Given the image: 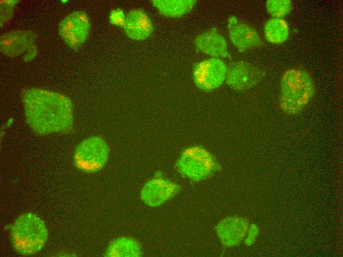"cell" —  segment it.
<instances>
[{
	"label": "cell",
	"instance_id": "obj_18",
	"mask_svg": "<svg viewBox=\"0 0 343 257\" xmlns=\"http://www.w3.org/2000/svg\"><path fill=\"white\" fill-rule=\"evenodd\" d=\"M266 7L273 18H282L290 12L292 3L290 0H268Z\"/></svg>",
	"mask_w": 343,
	"mask_h": 257
},
{
	"label": "cell",
	"instance_id": "obj_3",
	"mask_svg": "<svg viewBox=\"0 0 343 257\" xmlns=\"http://www.w3.org/2000/svg\"><path fill=\"white\" fill-rule=\"evenodd\" d=\"M48 231L44 222L36 214L26 213L14 221L10 231L13 248L23 256L35 254L44 246Z\"/></svg>",
	"mask_w": 343,
	"mask_h": 257
},
{
	"label": "cell",
	"instance_id": "obj_4",
	"mask_svg": "<svg viewBox=\"0 0 343 257\" xmlns=\"http://www.w3.org/2000/svg\"><path fill=\"white\" fill-rule=\"evenodd\" d=\"M175 167L181 175L196 181L209 177L220 168L213 156L200 146L184 149L178 158Z\"/></svg>",
	"mask_w": 343,
	"mask_h": 257
},
{
	"label": "cell",
	"instance_id": "obj_16",
	"mask_svg": "<svg viewBox=\"0 0 343 257\" xmlns=\"http://www.w3.org/2000/svg\"><path fill=\"white\" fill-rule=\"evenodd\" d=\"M152 4L159 13L168 17H180L190 12L197 2L196 0H153Z\"/></svg>",
	"mask_w": 343,
	"mask_h": 257
},
{
	"label": "cell",
	"instance_id": "obj_17",
	"mask_svg": "<svg viewBox=\"0 0 343 257\" xmlns=\"http://www.w3.org/2000/svg\"><path fill=\"white\" fill-rule=\"evenodd\" d=\"M264 31L267 41L275 44L284 43L289 35L288 25L282 18H270L266 22Z\"/></svg>",
	"mask_w": 343,
	"mask_h": 257
},
{
	"label": "cell",
	"instance_id": "obj_11",
	"mask_svg": "<svg viewBox=\"0 0 343 257\" xmlns=\"http://www.w3.org/2000/svg\"><path fill=\"white\" fill-rule=\"evenodd\" d=\"M249 226V221L246 218L232 216L221 220L215 229L222 244L232 247L239 245L244 239Z\"/></svg>",
	"mask_w": 343,
	"mask_h": 257
},
{
	"label": "cell",
	"instance_id": "obj_8",
	"mask_svg": "<svg viewBox=\"0 0 343 257\" xmlns=\"http://www.w3.org/2000/svg\"><path fill=\"white\" fill-rule=\"evenodd\" d=\"M265 76L264 71L244 61H235L227 66L226 82L234 90L243 91L254 87Z\"/></svg>",
	"mask_w": 343,
	"mask_h": 257
},
{
	"label": "cell",
	"instance_id": "obj_13",
	"mask_svg": "<svg viewBox=\"0 0 343 257\" xmlns=\"http://www.w3.org/2000/svg\"><path fill=\"white\" fill-rule=\"evenodd\" d=\"M123 29L130 39L143 41L152 35L154 26L150 17L144 10L136 8L126 14Z\"/></svg>",
	"mask_w": 343,
	"mask_h": 257
},
{
	"label": "cell",
	"instance_id": "obj_2",
	"mask_svg": "<svg viewBox=\"0 0 343 257\" xmlns=\"http://www.w3.org/2000/svg\"><path fill=\"white\" fill-rule=\"evenodd\" d=\"M315 87L309 74L302 69L286 71L280 82L279 105L286 114H299L312 100Z\"/></svg>",
	"mask_w": 343,
	"mask_h": 257
},
{
	"label": "cell",
	"instance_id": "obj_5",
	"mask_svg": "<svg viewBox=\"0 0 343 257\" xmlns=\"http://www.w3.org/2000/svg\"><path fill=\"white\" fill-rule=\"evenodd\" d=\"M109 148L105 140L99 136H92L80 142L73 154V162L79 170L94 173L101 170L109 157Z\"/></svg>",
	"mask_w": 343,
	"mask_h": 257
},
{
	"label": "cell",
	"instance_id": "obj_12",
	"mask_svg": "<svg viewBox=\"0 0 343 257\" xmlns=\"http://www.w3.org/2000/svg\"><path fill=\"white\" fill-rule=\"evenodd\" d=\"M35 34L32 31L16 30L3 34L0 38V50L9 57L24 54L35 44Z\"/></svg>",
	"mask_w": 343,
	"mask_h": 257
},
{
	"label": "cell",
	"instance_id": "obj_19",
	"mask_svg": "<svg viewBox=\"0 0 343 257\" xmlns=\"http://www.w3.org/2000/svg\"><path fill=\"white\" fill-rule=\"evenodd\" d=\"M18 0H0V24L8 21L13 16Z\"/></svg>",
	"mask_w": 343,
	"mask_h": 257
},
{
	"label": "cell",
	"instance_id": "obj_7",
	"mask_svg": "<svg viewBox=\"0 0 343 257\" xmlns=\"http://www.w3.org/2000/svg\"><path fill=\"white\" fill-rule=\"evenodd\" d=\"M91 24L87 13L74 11L65 17L59 25L60 36L71 49H78L86 41Z\"/></svg>",
	"mask_w": 343,
	"mask_h": 257
},
{
	"label": "cell",
	"instance_id": "obj_6",
	"mask_svg": "<svg viewBox=\"0 0 343 257\" xmlns=\"http://www.w3.org/2000/svg\"><path fill=\"white\" fill-rule=\"evenodd\" d=\"M227 66L220 58H211L195 64L192 71L194 84L204 91H212L226 80Z\"/></svg>",
	"mask_w": 343,
	"mask_h": 257
},
{
	"label": "cell",
	"instance_id": "obj_20",
	"mask_svg": "<svg viewBox=\"0 0 343 257\" xmlns=\"http://www.w3.org/2000/svg\"><path fill=\"white\" fill-rule=\"evenodd\" d=\"M126 14L119 8L112 10L109 15V22L113 25L123 28L125 22Z\"/></svg>",
	"mask_w": 343,
	"mask_h": 257
},
{
	"label": "cell",
	"instance_id": "obj_14",
	"mask_svg": "<svg viewBox=\"0 0 343 257\" xmlns=\"http://www.w3.org/2000/svg\"><path fill=\"white\" fill-rule=\"evenodd\" d=\"M195 43L201 52L212 58H231L226 39L215 28L197 36Z\"/></svg>",
	"mask_w": 343,
	"mask_h": 257
},
{
	"label": "cell",
	"instance_id": "obj_1",
	"mask_svg": "<svg viewBox=\"0 0 343 257\" xmlns=\"http://www.w3.org/2000/svg\"><path fill=\"white\" fill-rule=\"evenodd\" d=\"M26 122L35 133L67 132L73 125V106L67 96L41 88H29L22 94Z\"/></svg>",
	"mask_w": 343,
	"mask_h": 257
},
{
	"label": "cell",
	"instance_id": "obj_21",
	"mask_svg": "<svg viewBox=\"0 0 343 257\" xmlns=\"http://www.w3.org/2000/svg\"><path fill=\"white\" fill-rule=\"evenodd\" d=\"M259 234V228L255 224L250 225L247 233V237L244 239V243L246 245L249 246L252 245L255 242Z\"/></svg>",
	"mask_w": 343,
	"mask_h": 257
},
{
	"label": "cell",
	"instance_id": "obj_9",
	"mask_svg": "<svg viewBox=\"0 0 343 257\" xmlns=\"http://www.w3.org/2000/svg\"><path fill=\"white\" fill-rule=\"evenodd\" d=\"M180 189L176 183L157 175L148 180L140 191L142 201L151 207H158L175 196Z\"/></svg>",
	"mask_w": 343,
	"mask_h": 257
},
{
	"label": "cell",
	"instance_id": "obj_10",
	"mask_svg": "<svg viewBox=\"0 0 343 257\" xmlns=\"http://www.w3.org/2000/svg\"><path fill=\"white\" fill-rule=\"evenodd\" d=\"M228 29L232 43L240 52L259 47L263 44L258 32L235 16L228 18Z\"/></svg>",
	"mask_w": 343,
	"mask_h": 257
},
{
	"label": "cell",
	"instance_id": "obj_22",
	"mask_svg": "<svg viewBox=\"0 0 343 257\" xmlns=\"http://www.w3.org/2000/svg\"><path fill=\"white\" fill-rule=\"evenodd\" d=\"M37 53V48L35 44L31 46L24 54L23 59L25 61H30L35 58Z\"/></svg>",
	"mask_w": 343,
	"mask_h": 257
},
{
	"label": "cell",
	"instance_id": "obj_15",
	"mask_svg": "<svg viewBox=\"0 0 343 257\" xmlns=\"http://www.w3.org/2000/svg\"><path fill=\"white\" fill-rule=\"evenodd\" d=\"M141 255L140 243L130 237H121L113 240L105 253V256L109 257H138Z\"/></svg>",
	"mask_w": 343,
	"mask_h": 257
}]
</instances>
